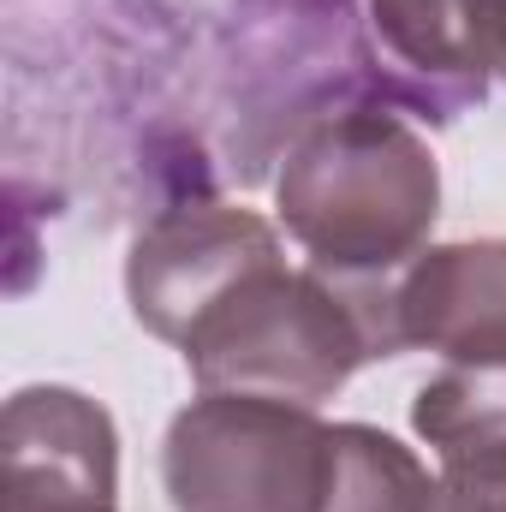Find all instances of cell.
Returning a JSON list of instances; mask_svg holds the SVG:
<instances>
[{
    "label": "cell",
    "instance_id": "cell-1",
    "mask_svg": "<svg viewBox=\"0 0 506 512\" xmlns=\"http://www.w3.org/2000/svg\"><path fill=\"white\" fill-rule=\"evenodd\" d=\"M179 352L203 393H256L316 411L370 358H399L405 346L393 280L286 268V256H274L191 322Z\"/></svg>",
    "mask_w": 506,
    "mask_h": 512
},
{
    "label": "cell",
    "instance_id": "cell-2",
    "mask_svg": "<svg viewBox=\"0 0 506 512\" xmlns=\"http://www.w3.org/2000/svg\"><path fill=\"white\" fill-rule=\"evenodd\" d=\"M280 227L310 268L346 280H393L429 251L441 215V167L393 108H334L286 143L274 179Z\"/></svg>",
    "mask_w": 506,
    "mask_h": 512
},
{
    "label": "cell",
    "instance_id": "cell-3",
    "mask_svg": "<svg viewBox=\"0 0 506 512\" xmlns=\"http://www.w3.org/2000/svg\"><path fill=\"white\" fill-rule=\"evenodd\" d=\"M334 483V423L310 405L203 393L161 441L173 512H322Z\"/></svg>",
    "mask_w": 506,
    "mask_h": 512
},
{
    "label": "cell",
    "instance_id": "cell-4",
    "mask_svg": "<svg viewBox=\"0 0 506 512\" xmlns=\"http://www.w3.org/2000/svg\"><path fill=\"white\" fill-rule=\"evenodd\" d=\"M280 256V233L251 215V209H227L215 197H191L161 209L126 256V298L131 316L179 346L191 334V322L251 268Z\"/></svg>",
    "mask_w": 506,
    "mask_h": 512
},
{
    "label": "cell",
    "instance_id": "cell-5",
    "mask_svg": "<svg viewBox=\"0 0 506 512\" xmlns=\"http://www.w3.org/2000/svg\"><path fill=\"white\" fill-rule=\"evenodd\" d=\"M6 512H120V429L78 387H18L0 417Z\"/></svg>",
    "mask_w": 506,
    "mask_h": 512
},
{
    "label": "cell",
    "instance_id": "cell-6",
    "mask_svg": "<svg viewBox=\"0 0 506 512\" xmlns=\"http://www.w3.org/2000/svg\"><path fill=\"white\" fill-rule=\"evenodd\" d=\"M358 36L376 108L429 126L483 108L489 72L471 54L465 0H358Z\"/></svg>",
    "mask_w": 506,
    "mask_h": 512
},
{
    "label": "cell",
    "instance_id": "cell-7",
    "mask_svg": "<svg viewBox=\"0 0 506 512\" xmlns=\"http://www.w3.org/2000/svg\"><path fill=\"white\" fill-rule=\"evenodd\" d=\"M399 346L447 364H506V239L429 245L393 274Z\"/></svg>",
    "mask_w": 506,
    "mask_h": 512
},
{
    "label": "cell",
    "instance_id": "cell-8",
    "mask_svg": "<svg viewBox=\"0 0 506 512\" xmlns=\"http://www.w3.org/2000/svg\"><path fill=\"white\" fill-rule=\"evenodd\" d=\"M411 429L447 477L506 483V364H447L417 387Z\"/></svg>",
    "mask_w": 506,
    "mask_h": 512
},
{
    "label": "cell",
    "instance_id": "cell-9",
    "mask_svg": "<svg viewBox=\"0 0 506 512\" xmlns=\"http://www.w3.org/2000/svg\"><path fill=\"white\" fill-rule=\"evenodd\" d=\"M429 465L370 423H334V483L322 512H429L435 501Z\"/></svg>",
    "mask_w": 506,
    "mask_h": 512
},
{
    "label": "cell",
    "instance_id": "cell-10",
    "mask_svg": "<svg viewBox=\"0 0 506 512\" xmlns=\"http://www.w3.org/2000/svg\"><path fill=\"white\" fill-rule=\"evenodd\" d=\"M471 18V54L489 78L506 84V0H465Z\"/></svg>",
    "mask_w": 506,
    "mask_h": 512
},
{
    "label": "cell",
    "instance_id": "cell-11",
    "mask_svg": "<svg viewBox=\"0 0 506 512\" xmlns=\"http://www.w3.org/2000/svg\"><path fill=\"white\" fill-rule=\"evenodd\" d=\"M429 512H506V483H477V477H447L441 471Z\"/></svg>",
    "mask_w": 506,
    "mask_h": 512
}]
</instances>
